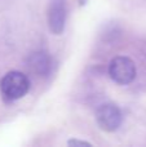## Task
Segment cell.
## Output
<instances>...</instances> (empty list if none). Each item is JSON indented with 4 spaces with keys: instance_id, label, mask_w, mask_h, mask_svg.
Wrapping results in <instances>:
<instances>
[{
    "instance_id": "6da1fadb",
    "label": "cell",
    "mask_w": 146,
    "mask_h": 147,
    "mask_svg": "<svg viewBox=\"0 0 146 147\" xmlns=\"http://www.w3.org/2000/svg\"><path fill=\"white\" fill-rule=\"evenodd\" d=\"M30 89V80L25 74L10 71L5 74L0 80V90L8 101H16L26 96Z\"/></svg>"
},
{
    "instance_id": "7a4b0ae2",
    "label": "cell",
    "mask_w": 146,
    "mask_h": 147,
    "mask_svg": "<svg viewBox=\"0 0 146 147\" xmlns=\"http://www.w3.org/2000/svg\"><path fill=\"white\" fill-rule=\"evenodd\" d=\"M136 65L131 58L124 56H118L111 59L109 65V75L115 83L120 85H127L132 83L136 78Z\"/></svg>"
},
{
    "instance_id": "3957f363",
    "label": "cell",
    "mask_w": 146,
    "mask_h": 147,
    "mask_svg": "<svg viewBox=\"0 0 146 147\" xmlns=\"http://www.w3.org/2000/svg\"><path fill=\"white\" fill-rule=\"evenodd\" d=\"M96 120L100 128L105 132H115L123 121V115L118 106L113 103H105L98 107L96 112Z\"/></svg>"
},
{
    "instance_id": "277c9868",
    "label": "cell",
    "mask_w": 146,
    "mask_h": 147,
    "mask_svg": "<svg viewBox=\"0 0 146 147\" xmlns=\"http://www.w3.org/2000/svg\"><path fill=\"white\" fill-rule=\"evenodd\" d=\"M66 22V3L65 0H51L48 8L49 30L56 35L62 34Z\"/></svg>"
},
{
    "instance_id": "5b68a950",
    "label": "cell",
    "mask_w": 146,
    "mask_h": 147,
    "mask_svg": "<svg viewBox=\"0 0 146 147\" xmlns=\"http://www.w3.org/2000/svg\"><path fill=\"white\" fill-rule=\"evenodd\" d=\"M32 63L35 67H39V71L40 72H45V67L48 66V62H47L44 53H39L38 56H35Z\"/></svg>"
},
{
    "instance_id": "8992f818",
    "label": "cell",
    "mask_w": 146,
    "mask_h": 147,
    "mask_svg": "<svg viewBox=\"0 0 146 147\" xmlns=\"http://www.w3.org/2000/svg\"><path fill=\"white\" fill-rule=\"evenodd\" d=\"M70 146H91L89 142H85V141H78V140H71L69 141Z\"/></svg>"
},
{
    "instance_id": "52a82bcc",
    "label": "cell",
    "mask_w": 146,
    "mask_h": 147,
    "mask_svg": "<svg viewBox=\"0 0 146 147\" xmlns=\"http://www.w3.org/2000/svg\"><path fill=\"white\" fill-rule=\"evenodd\" d=\"M85 1H87V0H80V5H83V4H85Z\"/></svg>"
}]
</instances>
